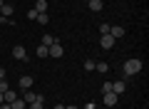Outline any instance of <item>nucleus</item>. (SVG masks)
Listing matches in <instances>:
<instances>
[{"instance_id": "nucleus-1", "label": "nucleus", "mask_w": 149, "mask_h": 109, "mask_svg": "<svg viewBox=\"0 0 149 109\" xmlns=\"http://www.w3.org/2000/svg\"><path fill=\"white\" fill-rule=\"evenodd\" d=\"M124 77H132V74H139V72H142V62H139V60H127V62H124Z\"/></svg>"}, {"instance_id": "nucleus-2", "label": "nucleus", "mask_w": 149, "mask_h": 109, "mask_svg": "<svg viewBox=\"0 0 149 109\" xmlns=\"http://www.w3.org/2000/svg\"><path fill=\"white\" fill-rule=\"evenodd\" d=\"M13 57H15V60H20V62H22V60L27 62V57H30V55L25 52V47H22V45H15V47H13Z\"/></svg>"}, {"instance_id": "nucleus-3", "label": "nucleus", "mask_w": 149, "mask_h": 109, "mask_svg": "<svg viewBox=\"0 0 149 109\" xmlns=\"http://www.w3.org/2000/svg\"><path fill=\"white\" fill-rule=\"evenodd\" d=\"M62 45H60V42H55V45H50L47 47V57H62Z\"/></svg>"}, {"instance_id": "nucleus-4", "label": "nucleus", "mask_w": 149, "mask_h": 109, "mask_svg": "<svg viewBox=\"0 0 149 109\" xmlns=\"http://www.w3.org/2000/svg\"><path fill=\"white\" fill-rule=\"evenodd\" d=\"M100 45L104 47V50H112V47H114V37H112V35H102L100 37Z\"/></svg>"}, {"instance_id": "nucleus-5", "label": "nucleus", "mask_w": 149, "mask_h": 109, "mask_svg": "<svg viewBox=\"0 0 149 109\" xmlns=\"http://www.w3.org/2000/svg\"><path fill=\"white\" fill-rule=\"evenodd\" d=\"M117 94H114V92H107L104 94V104H107V107H117Z\"/></svg>"}, {"instance_id": "nucleus-6", "label": "nucleus", "mask_w": 149, "mask_h": 109, "mask_svg": "<svg viewBox=\"0 0 149 109\" xmlns=\"http://www.w3.org/2000/svg\"><path fill=\"white\" fill-rule=\"evenodd\" d=\"M109 35L114 37V40H119V37H124V27H119V25H114V27H109Z\"/></svg>"}, {"instance_id": "nucleus-7", "label": "nucleus", "mask_w": 149, "mask_h": 109, "mask_svg": "<svg viewBox=\"0 0 149 109\" xmlns=\"http://www.w3.org/2000/svg\"><path fill=\"white\" fill-rule=\"evenodd\" d=\"M17 99V94L13 92V89H5V92H3V102H8V104H13Z\"/></svg>"}, {"instance_id": "nucleus-8", "label": "nucleus", "mask_w": 149, "mask_h": 109, "mask_svg": "<svg viewBox=\"0 0 149 109\" xmlns=\"http://www.w3.org/2000/svg\"><path fill=\"white\" fill-rule=\"evenodd\" d=\"M87 5H90V10H92V12H100L102 8H104V3H102V0H90Z\"/></svg>"}, {"instance_id": "nucleus-9", "label": "nucleus", "mask_w": 149, "mask_h": 109, "mask_svg": "<svg viewBox=\"0 0 149 109\" xmlns=\"http://www.w3.org/2000/svg\"><path fill=\"white\" fill-rule=\"evenodd\" d=\"M20 87L22 89H30L32 87V77H30V74H22V77H20Z\"/></svg>"}, {"instance_id": "nucleus-10", "label": "nucleus", "mask_w": 149, "mask_h": 109, "mask_svg": "<svg viewBox=\"0 0 149 109\" xmlns=\"http://www.w3.org/2000/svg\"><path fill=\"white\" fill-rule=\"evenodd\" d=\"M32 10H37V12H47V0H37Z\"/></svg>"}, {"instance_id": "nucleus-11", "label": "nucleus", "mask_w": 149, "mask_h": 109, "mask_svg": "<svg viewBox=\"0 0 149 109\" xmlns=\"http://www.w3.org/2000/svg\"><path fill=\"white\" fill-rule=\"evenodd\" d=\"M112 92H114V94L119 97V94L124 92V82H112Z\"/></svg>"}, {"instance_id": "nucleus-12", "label": "nucleus", "mask_w": 149, "mask_h": 109, "mask_svg": "<svg viewBox=\"0 0 149 109\" xmlns=\"http://www.w3.org/2000/svg\"><path fill=\"white\" fill-rule=\"evenodd\" d=\"M22 99H25V104H30V102H35V99H37V94H32L30 89H25V94H22Z\"/></svg>"}, {"instance_id": "nucleus-13", "label": "nucleus", "mask_w": 149, "mask_h": 109, "mask_svg": "<svg viewBox=\"0 0 149 109\" xmlns=\"http://www.w3.org/2000/svg\"><path fill=\"white\" fill-rule=\"evenodd\" d=\"M0 12H3V15H13V12H15V8H13V5H8V3H3V10H0Z\"/></svg>"}, {"instance_id": "nucleus-14", "label": "nucleus", "mask_w": 149, "mask_h": 109, "mask_svg": "<svg viewBox=\"0 0 149 109\" xmlns=\"http://www.w3.org/2000/svg\"><path fill=\"white\" fill-rule=\"evenodd\" d=\"M55 42H57V40H55L52 35H42V45H45V47H50V45H55Z\"/></svg>"}, {"instance_id": "nucleus-15", "label": "nucleus", "mask_w": 149, "mask_h": 109, "mask_svg": "<svg viewBox=\"0 0 149 109\" xmlns=\"http://www.w3.org/2000/svg\"><path fill=\"white\" fill-rule=\"evenodd\" d=\"M10 107H13V109H25V99H20V97H17L15 102L10 104Z\"/></svg>"}, {"instance_id": "nucleus-16", "label": "nucleus", "mask_w": 149, "mask_h": 109, "mask_svg": "<svg viewBox=\"0 0 149 109\" xmlns=\"http://www.w3.org/2000/svg\"><path fill=\"white\" fill-rule=\"evenodd\" d=\"M37 22H40V25H47V22H50L47 12H40V15H37Z\"/></svg>"}, {"instance_id": "nucleus-17", "label": "nucleus", "mask_w": 149, "mask_h": 109, "mask_svg": "<svg viewBox=\"0 0 149 109\" xmlns=\"http://www.w3.org/2000/svg\"><path fill=\"white\" fill-rule=\"evenodd\" d=\"M37 57H47V47H45V45H40V47H37Z\"/></svg>"}, {"instance_id": "nucleus-18", "label": "nucleus", "mask_w": 149, "mask_h": 109, "mask_svg": "<svg viewBox=\"0 0 149 109\" xmlns=\"http://www.w3.org/2000/svg\"><path fill=\"white\" fill-rule=\"evenodd\" d=\"M109 27H112V25H107V22H102V25H100V32H102V35H109Z\"/></svg>"}, {"instance_id": "nucleus-19", "label": "nucleus", "mask_w": 149, "mask_h": 109, "mask_svg": "<svg viewBox=\"0 0 149 109\" xmlns=\"http://www.w3.org/2000/svg\"><path fill=\"white\" fill-rule=\"evenodd\" d=\"M95 65H97L95 60H85V69H95Z\"/></svg>"}, {"instance_id": "nucleus-20", "label": "nucleus", "mask_w": 149, "mask_h": 109, "mask_svg": "<svg viewBox=\"0 0 149 109\" xmlns=\"http://www.w3.org/2000/svg\"><path fill=\"white\" fill-rule=\"evenodd\" d=\"M95 69H100V72H107L109 67H107V62H100V65H95Z\"/></svg>"}, {"instance_id": "nucleus-21", "label": "nucleus", "mask_w": 149, "mask_h": 109, "mask_svg": "<svg viewBox=\"0 0 149 109\" xmlns=\"http://www.w3.org/2000/svg\"><path fill=\"white\" fill-rule=\"evenodd\" d=\"M37 15H40L37 10H27V17H30V20H37Z\"/></svg>"}, {"instance_id": "nucleus-22", "label": "nucleus", "mask_w": 149, "mask_h": 109, "mask_svg": "<svg viewBox=\"0 0 149 109\" xmlns=\"http://www.w3.org/2000/svg\"><path fill=\"white\" fill-rule=\"evenodd\" d=\"M102 92H104V94L112 92V82H104V84H102Z\"/></svg>"}, {"instance_id": "nucleus-23", "label": "nucleus", "mask_w": 149, "mask_h": 109, "mask_svg": "<svg viewBox=\"0 0 149 109\" xmlns=\"http://www.w3.org/2000/svg\"><path fill=\"white\" fill-rule=\"evenodd\" d=\"M45 102H30V109H42Z\"/></svg>"}, {"instance_id": "nucleus-24", "label": "nucleus", "mask_w": 149, "mask_h": 109, "mask_svg": "<svg viewBox=\"0 0 149 109\" xmlns=\"http://www.w3.org/2000/svg\"><path fill=\"white\" fill-rule=\"evenodd\" d=\"M5 89H10L8 87V79H0V92H5Z\"/></svg>"}, {"instance_id": "nucleus-25", "label": "nucleus", "mask_w": 149, "mask_h": 109, "mask_svg": "<svg viewBox=\"0 0 149 109\" xmlns=\"http://www.w3.org/2000/svg\"><path fill=\"white\" fill-rule=\"evenodd\" d=\"M0 109H13V107H10L8 102H3V104H0Z\"/></svg>"}, {"instance_id": "nucleus-26", "label": "nucleus", "mask_w": 149, "mask_h": 109, "mask_svg": "<svg viewBox=\"0 0 149 109\" xmlns=\"http://www.w3.org/2000/svg\"><path fill=\"white\" fill-rule=\"evenodd\" d=\"M55 109H65V104H55Z\"/></svg>"}, {"instance_id": "nucleus-27", "label": "nucleus", "mask_w": 149, "mask_h": 109, "mask_svg": "<svg viewBox=\"0 0 149 109\" xmlns=\"http://www.w3.org/2000/svg\"><path fill=\"white\" fill-rule=\"evenodd\" d=\"M65 109H77V107H72V104H70V107H65Z\"/></svg>"}, {"instance_id": "nucleus-28", "label": "nucleus", "mask_w": 149, "mask_h": 109, "mask_svg": "<svg viewBox=\"0 0 149 109\" xmlns=\"http://www.w3.org/2000/svg\"><path fill=\"white\" fill-rule=\"evenodd\" d=\"M0 104H3V92H0Z\"/></svg>"}, {"instance_id": "nucleus-29", "label": "nucleus", "mask_w": 149, "mask_h": 109, "mask_svg": "<svg viewBox=\"0 0 149 109\" xmlns=\"http://www.w3.org/2000/svg\"><path fill=\"white\" fill-rule=\"evenodd\" d=\"M0 10H3V0H0Z\"/></svg>"}, {"instance_id": "nucleus-30", "label": "nucleus", "mask_w": 149, "mask_h": 109, "mask_svg": "<svg viewBox=\"0 0 149 109\" xmlns=\"http://www.w3.org/2000/svg\"><path fill=\"white\" fill-rule=\"evenodd\" d=\"M85 3H90V0H85Z\"/></svg>"}, {"instance_id": "nucleus-31", "label": "nucleus", "mask_w": 149, "mask_h": 109, "mask_svg": "<svg viewBox=\"0 0 149 109\" xmlns=\"http://www.w3.org/2000/svg\"><path fill=\"white\" fill-rule=\"evenodd\" d=\"M112 109H114V107H112Z\"/></svg>"}]
</instances>
